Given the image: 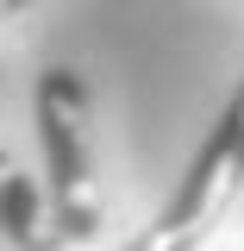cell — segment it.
<instances>
[{
	"label": "cell",
	"instance_id": "5b68a950",
	"mask_svg": "<svg viewBox=\"0 0 244 251\" xmlns=\"http://www.w3.org/2000/svg\"><path fill=\"white\" fill-rule=\"evenodd\" d=\"M19 6H31V0H0V19H6V13H19Z\"/></svg>",
	"mask_w": 244,
	"mask_h": 251
},
{
	"label": "cell",
	"instance_id": "6da1fadb",
	"mask_svg": "<svg viewBox=\"0 0 244 251\" xmlns=\"http://www.w3.org/2000/svg\"><path fill=\"white\" fill-rule=\"evenodd\" d=\"M31 120H38V145H44V201H50V220H57L63 251L88 245L100 232V176H94V100L82 69L69 63H50L31 88Z\"/></svg>",
	"mask_w": 244,
	"mask_h": 251
},
{
	"label": "cell",
	"instance_id": "3957f363",
	"mask_svg": "<svg viewBox=\"0 0 244 251\" xmlns=\"http://www.w3.org/2000/svg\"><path fill=\"white\" fill-rule=\"evenodd\" d=\"M200 245H207L200 232H176V226L156 220V226H144V232H138L132 245H119V251H200Z\"/></svg>",
	"mask_w": 244,
	"mask_h": 251
},
{
	"label": "cell",
	"instance_id": "277c9868",
	"mask_svg": "<svg viewBox=\"0 0 244 251\" xmlns=\"http://www.w3.org/2000/svg\"><path fill=\"white\" fill-rule=\"evenodd\" d=\"M225 113H244V82H238V94H232V100H225Z\"/></svg>",
	"mask_w": 244,
	"mask_h": 251
},
{
	"label": "cell",
	"instance_id": "7a4b0ae2",
	"mask_svg": "<svg viewBox=\"0 0 244 251\" xmlns=\"http://www.w3.org/2000/svg\"><path fill=\"white\" fill-rule=\"evenodd\" d=\"M0 239H6L13 251H63L44 188L31 182L6 151H0Z\"/></svg>",
	"mask_w": 244,
	"mask_h": 251
}]
</instances>
